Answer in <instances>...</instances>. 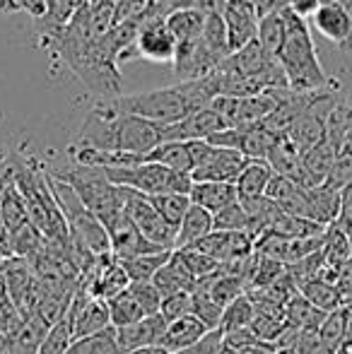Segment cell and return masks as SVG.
Returning <instances> with one entry per match:
<instances>
[{
  "label": "cell",
  "instance_id": "cell-1",
  "mask_svg": "<svg viewBox=\"0 0 352 354\" xmlns=\"http://www.w3.org/2000/svg\"><path fill=\"white\" fill-rule=\"evenodd\" d=\"M162 142H165V126L121 113L111 97L102 99L89 109L71 147H92L102 152H128L147 157Z\"/></svg>",
  "mask_w": 352,
  "mask_h": 354
},
{
  "label": "cell",
  "instance_id": "cell-2",
  "mask_svg": "<svg viewBox=\"0 0 352 354\" xmlns=\"http://www.w3.org/2000/svg\"><path fill=\"white\" fill-rule=\"evenodd\" d=\"M285 19L287 37L280 53H277V63H280L282 73H285L290 89L292 92H321V89H328L331 80L319 63L316 44L306 19L292 15L290 10L285 12Z\"/></svg>",
  "mask_w": 352,
  "mask_h": 354
},
{
  "label": "cell",
  "instance_id": "cell-3",
  "mask_svg": "<svg viewBox=\"0 0 352 354\" xmlns=\"http://www.w3.org/2000/svg\"><path fill=\"white\" fill-rule=\"evenodd\" d=\"M51 174L66 181L80 196L85 207L106 227V232L123 217V191L121 186H113L109 181L104 169L75 164V167L58 169V171Z\"/></svg>",
  "mask_w": 352,
  "mask_h": 354
},
{
  "label": "cell",
  "instance_id": "cell-4",
  "mask_svg": "<svg viewBox=\"0 0 352 354\" xmlns=\"http://www.w3.org/2000/svg\"><path fill=\"white\" fill-rule=\"evenodd\" d=\"M113 104L121 113L140 116L145 121L157 123V126H172V123L186 118L188 113H193L178 84L150 89V92L118 94V97H113Z\"/></svg>",
  "mask_w": 352,
  "mask_h": 354
},
{
  "label": "cell",
  "instance_id": "cell-5",
  "mask_svg": "<svg viewBox=\"0 0 352 354\" xmlns=\"http://www.w3.org/2000/svg\"><path fill=\"white\" fill-rule=\"evenodd\" d=\"M113 186L133 188L142 196H162V193H191V176L172 171L162 164L142 162L128 169H104Z\"/></svg>",
  "mask_w": 352,
  "mask_h": 354
},
{
  "label": "cell",
  "instance_id": "cell-6",
  "mask_svg": "<svg viewBox=\"0 0 352 354\" xmlns=\"http://www.w3.org/2000/svg\"><path fill=\"white\" fill-rule=\"evenodd\" d=\"M123 212L128 214L133 224L140 229V234L160 246L162 251H176V229L162 219V214L152 207L150 198L142 193L133 191V188H123Z\"/></svg>",
  "mask_w": 352,
  "mask_h": 354
},
{
  "label": "cell",
  "instance_id": "cell-7",
  "mask_svg": "<svg viewBox=\"0 0 352 354\" xmlns=\"http://www.w3.org/2000/svg\"><path fill=\"white\" fill-rule=\"evenodd\" d=\"M176 51L178 44L174 34L167 29L165 19H140V29L133 44V56L152 63H174Z\"/></svg>",
  "mask_w": 352,
  "mask_h": 354
},
{
  "label": "cell",
  "instance_id": "cell-8",
  "mask_svg": "<svg viewBox=\"0 0 352 354\" xmlns=\"http://www.w3.org/2000/svg\"><path fill=\"white\" fill-rule=\"evenodd\" d=\"M3 270H5L10 299L29 318L37 311V270H34L27 258H17V256L8 258Z\"/></svg>",
  "mask_w": 352,
  "mask_h": 354
},
{
  "label": "cell",
  "instance_id": "cell-9",
  "mask_svg": "<svg viewBox=\"0 0 352 354\" xmlns=\"http://www.w3.org/2000/svg\"><path fill=\"white\" fill-rule=\"evenodd\" d=\"M191 248L205 253L217 266H227V263L239 261V258H249L254 253V239L246 232H217L215 229Z\"/></svg>",
  "mask_w": 352,
  "mask_h": 354
},
{
  "label": "cell",
  "instance_id": "cell-10",
  "mask_svg": "<svg viewBox=\"0 0 352 354\" xmlns=\"http://www.w3.org/2000/svg\"><path fill=\"white\" fill-rule=\"evenodd\" d=\"M222 17L227 24V34H230V51L237 53L259 37V15H256L254 3L249 0H230L225 3Z\"/></svg>",
  "mask_w": 352,
  "mask_h": 354
},
{
  "label": "cell",
  "instance_id": "cell-11",
  "mask_svg": "<svg viewBox=\"0 0 352 354\" xmlns=\"http://www.w3.org/2000/svg\"><path fill=\"white\" fill-rule=\"evenodd\" d=\"M227 123L220 118V113L212 109L188 113L178 123L165 126V142H191V140H207L215 133L225 131Z\"/></svg>",
  "mask_w": 352,
  "mask_h": 354
},
{
  "label": "cell",
  "instance_id": "cell-12",
  "mask_svg": "<svg viewBox=\"0 0 352 354\" xmlns=\"http://www.w3.org/2000/svg\"><path fill=\"white\" fill-rule=\"evenodd\" d=\"M246 162L244 157L237 149H225V147H212L210 157L191 174L193 183H203V181H215V183H237L239 174L244 171Z\"/></svg>",
  "mask_w": 352,
  "mask_h": 354
},
{
  "label": "cell",
  "instance_id": "cell-13",
  "mask_svg": "<svg viewBox=\"0 0 352 354\" xmlns=\"http://www.w3.org/2000/svg\"><path fill=\"white\" fill-rule=\"evenodd\" d=\"M109 239H111V253L118 263L133 261V258H140V256H152V253H162L160 246H155V243L142 236L140 229L128 219L126 212L109 229Z\"/></svg>",
  "mask_w": 352,
  "mask_h": 354
},
{
  "label": "cell",
  "instance_id": "cell-14",
  "mask_svg": "<svg viewBox=\"0 0 352 354\" xmlns=\"http://www.w3.org/2000/svg\"><path fill=\"white\" fill-rule=\"evenodd\" d=\"M311 24H314V29L321 37L328 39L335 46L340 48L352 46V12L345 10L343 5L321 3V8L311 17Z\"/></svg>",
  "mask_w": 352,
  "mask_h": 354
},
{
  "label": "cell",
  "instance_id": "cell-15",
  "mask_svg": "<svg viewBox=\"0 0 352 354\" xmlns=\"http://www.w3.org/2000/svg\"><path fill=\"white\" fill-rule=\"evenodd\" d=\"M167 326L169 323L165 321V316L155 313V316H145L142 321L133 323V326L116 328L118 347L123 350V354L133 350H142V347H160L162 337L167 333Z\"/></svg>",
  "mask_w": 352,
  "mask_h": 354
},
{
  "label": "cell",
  "instance_id": "cell-16",
  "mask_svg": "<svg viewBox=\"0 0 352 354\" xmlns=\"http://www.w3.org/2000/svg\"><path fill=\"white\" fill-rule=\"evenodd\" d=\"M68 318L73 323V340L97 335V333L113 328L111 313H109V301H104V299H92L80 311H68Z\"/></svg>",
  "mask_w": 352,
  "mask_h": 354
},
{
  "label": "cell",
  "instance_id": "cell-17",
  "mask_svg": "<svg viewBox=\"0 0 352 354\" xmlns=\"http://www.w3.org/2000/svg\"><path fill=\"white\" fill-rule=\"evenodd\" d=\"M207 333L210 330L191 313V316L178 318V321L167 326V333H165V337H162L160 347L167 354H181V352L191 350L193 345H198Z\"/></svg>",
  "mask_w": 352,
  "mask_h": 354
},
{
  "label": "cell",
  "instance_id": "cell-18",
  "mask_svg": "<svg viewBox=\"0 0 352 354\" xmlns=\"http://www.w3.org/2000/svg\"><path fill=\"white\" fill-rule=\"evenodd\" d=\"M193 205L203 207L210 214H217L225 207L239 203V193H237L234 183H215V181H203V183H193L191 193H188Z\"/></svg>",
  "mask_w": 352,
  "mask_h": 354
},
{
  "label": "cell",
  "instance_id": "cell-19",
  "mask_svg": "<svg viewBox=\"0 0 352 354\" xmlns=\"http://www.w3.org/2000/svg\"><path fill=\"white\" fill-rule=\"evenodd\" d=\"M196 289L198 292H205L212 301L220 304L222 308H227L234 299H239L241 294H246V282L241 280V277L227 275V272L217 270V272H212V275L198 280ZM196 289H193V292H196Z\"/></svg>",
  "mask_w": 352,
  "mask_h": 354
},
{
  "label": "cell",
  "instance_id": "cell-20",
  "mask_svg": "<svg viewBox=\"0 0 352 354\" xmlns=\"http://www.w3.org/2000/svg\"><path fill=\"white\" fill-rule=\"evenodd\" d=\"M272 176H275V171H272L266 159H249L244 171L239 174V178H237V183H234L237 193H239V201L263 198Z\"/></svg>",
  "mask_w": 352,
  "mask_h": 354
},
{
  "label": "cell",
  "instance_id": "cell-21",
  "mask_svg": "<svg viewBox=\"0 0 352 354\" xmlns=\"http://www.w3.org/2000/svg\"><path fill=\"white\" fill-rule=\"evenodd\" d=\"M212 232H215L212 214L191 203L186 217H183V222L178 224V229H176V248L196 246L198 241H203V239H205L207 234H212Z\"/></svg>",
  "mask_w": 352,
  "mask_h": 354
},
{
  "label": "cell",
  "instance_id": "cell-22",
  "mask_svg": "<svg viewBox=\"0 0 352 354\" xmlns=\"http://www.w3.org/2000/svg\"><path fill=\"white\" fill-rule=\"evenodd\" d=\"M306 201H309V219L331 227L338 222L340 217V191L331 188L328 183L316 186L306 191Z\"/></svg>",
  "mask_w": 352,
  "mask_h": 354
},
{
  "label": "cell",
  "instance_id": "cell-23",
  "mask_svg": "<svg viewBox=\"0 0 352 354\" xmlns=\"http://www.w3.org/2000/svg\"><path fill=\"white\" fill-rule=\"evenodd\" d=\"M152 284H155L157 292H160L162 299H165V297H172V294H176V292H193V289H196V277L183 268V263L178 261V256L174 251L172 261L167 263V266L162 268L155 277H152Z\"/></svg>",
  "mask_w": 352,
  "mask_h": 354
},
{
  "label": "cell",
  "instance_id": "cell-24",
  "mask_svg": "<svg viewBox=\"0 0 352 354\" xmlns=\"http://www.w3.org/2000/svg\"><path fill=\"white\" fill-rule=\"evenodd\" d=\"M282 136L272 133L263 121L249 128H239V152L246 159H268L270 149Z\"/></svg>",
  "mask_w": 352,
  "mask_h": 354
},
{
  "label": "cell",
  "instance_id": "cell-25",
  "mask_svg": "<svg viewBox=\"0 0 352 354\" xmlns=\"http://www.w3.org/2000/svg\"><path fill=\"white\" fill-rule=\"evenodd\" d=\"M167 29L174 34L176 44L183 46V44L196 41L203 34V24H205V15H201L193 8H183V10H174L169 17L165 19Z\"/></svg>",
  "mask_w": 352,
  "mask_h": 354
},
{
  "label": "cell",
  "instance_id": "cell-26",
  "mask_svg": "<svg viewBox=\"0 0 352 354\" xmlns=\"http://www.w3.org/2000/svg\"><path fill=\"white\" fill-rule=\"evenodd\" d=\"M302 157H304V154L297 149V145L292 142L290 138L282 136L280 140L275 142V147L270 149L266 162L270 164V169L275 174L297 181V176H299V171H302Z\"/></svg>",
  "mask_w": 352,
  "mask_h": 354
},
{
  "label": "cell",
  "instance_id": "cell-27",
  "mask_svg": "<svg viewBox=\"0 0 352 354\" xmlns=\"http://www.w3.org/2000/svg\"><path fill=\"white\" fill-rule=\"evenodd\" d=\"M326 229L328 227L314 222V219L295 217V214L280 212V217L272 222V227L268 229V234L282 236V239H314V236H324Z\"/></svg>",
  "mask_w": 352,
  "mask_h": 354
},
{
  "label": "cell",
  "instance_id": "cell-28",
  "mask_svg": "<svg viewBox=\"0 0 352 354\" xmlns=\"http://www.w3.org/2000/svg\"><path fill=\"white\" fill-rule=\"evenodd\" d=\"M324 258H326V266L335 268L340 270L343 266H348L352 261V243H350V234L340 227L338 222L331 224L324 234Z\"/></svg>",
  "mask_w": 352,
  "mask_h": 354
},
{
  "label": "cell",
  "instance_id": "cell-29",
  "mask_svg": "<svg viewBox=\"0 0 352 354\" xmlns=\"http://www.w3.org/2000/svg\"><path fill=\"white\" fill-rule=\"evenodd\" d=\"M145 162L162 164V167L178 174H186V176L193 174V162H191V154H188L186 142H162L160 147H155L147 154Z\"/></svg>",
  "mask_w": 352,
  "mask_h": 354
},
{
  "label": "cell",
  "instance_id": "cell-30",
  "mask_svg": "<svg viewBox=\"0 0 352 354\" xmlns=\"http://www.w3.org/2000/svg\"><path fill=\"white\" fill-rule=\"evenodd\" d=\"M285 316H287V326L297 328V330H319L321 323H324V318L328 316V313L314 308L302 294H295V297L287 301Z\"/></svg>",
  "mask_w": 352,
  "mask_h": 354
},
{
  "label": "cell",
  "instance_id": "cell-31",
  "mask_svg": "<svg viewBox=\"0 0 352 354\" xmlns=\"http://www.w3.org/2000/svg\"><path fill=\"white\" fill-rule=\"evenodd\" d=\"M348 321H350V313L345 306H340L338 311H331L324 318V323L319 328V340L328 354L340 352V347L345 342V333H348Z\"/></svg>",
  "mask_w": 352,
  "mask_h": 354
},
{
  "label": "cell",
  "instance_id": "cell-32",
  "mask_svg": "<svg viewBox=\"0 0 352 354\" xmlns=\"http://www.w3.org/2000/svg\"><path fill=\"white\" fill-rule=\"evenodd\" d=\"M299 294L311 304V306L319 308V311H324V313L338 311V308L343 306V297H340L338 287L331 284V282L319 280V277L311 280V282H306L304 287L299 289Z\"/></svg>",
  "mask_w": 352,
  "mask_h": 354
},
{
  "label": "cell",
  "instance_id": "cell-33",
  "mask_svg": "<svg viewBox=\"0 0 352 354\" xmlns=\"http://www.w3.org/2000/svg\"><path fill=\"white\" fill-rule=\"evenodd\" d=\"M172 256H174V251H162V253H152V256H140V258H133V261H123L121 266L131 282H152V277L172 261Z\"/></svg>",
  "mask_w": 352,
  "mask_h": 354
},
{
  "label": "cell",
  "instance_id": "cell-34",
  "mask_svg": "<svg viewBox=\"0 0 352 354\" xmlns=\"http://www.w3.org/2000/svg\"><path fill=\"white\" fill-rule=\"evenodd\" d=\"M256 316V306H254V299L249 294H241L239 299L230 304L225 308V316H222V335L227 333H234V330H244V328H251V321Z\"/></svg>",
  "mask_w": 352,
  "mask_h": 354
},
{
  "label": "cell",
  "instance_id": "cell-35",
  "mask_svg": "<svg viewBox=\"0 0 352 354\" xmlns=\"http://www.w3.org/2000/svg\"><path fill=\"white\" fill-rule=\"evenodd\" d=\"M157 212L162 214L169 227L178 229V224L183 222L188 207H191V198L186 193H162V196H147Z\"/></svg>",
  "mask_w": 352,
  "mask_h": 354
},
{
  "label": "cell",
  "instance_id": "cell-36",
  "mask_svg": "<svg viewBox=\"0 0 352 354\" xmlns=\"http://www.w3.org/2000/svg\"><path fill=\"white\" fill-rule=\"evenodd\" d=\"M285 37H287V19H285V12L282 15H268V17H261L259 22V37L256 41L266 48L270 56L277 58L280 53L282 44H285Z\"/></svg>",
  "mask_w": 352,
  "mask_h": 354
},
{
  "label": "cell",
  "instance_id": "cell-37",
  "mask_svg": "<svg viewBox=\"0 0 352 354\" xmlns=\"http://www.w3.org/2000/svg\"><path fill=\"white\" fill-rule=\"evenodd\" d=\"M66 354H123L116 340V328H109L97 335L80 337V340H73L71 350Z\"/></svg>",
  "mask_w": 352,
  "mask_h": 354
},
{
  "label": "cell",
  "instance_id": "cell-38",
  "mask_svg": "<svg viewBox=\"0 0 352 354\" xmlns=\"http://www.w3.org/2000/svg\"><path fill=\"white\" fill-rule=\"evenodd\" d=\"M201 39L205 41V46L210 48V51H215L220 58H230L232 56V51H230V34H227V24H225V17H222V12L205 17Z\"/></svg>",
  "mask_w": 352,
  "mask_h": 354
},
{
  "label": "cell",
  "instance_id": "cell-39",
  "mask_svg": "<svg viewBox=\"0 0 352 354\" xmlns=\"http://www.w3.org/2000/svg\"><path fill=\"white\" fill-rule=\"evenodd\" d=\"M3 219H5V227H8L10 234H15L17 229H22L24 224H29V214H27V205L22 201V193L17 191V183L5 191L3 196Z\"/></svg>",
  "mask_w": 352,
  "mask_h": 354
},
{
  "label": "cell",
  "instance_id": "cell-40",
  "mask_svg": "<svg viewBox=\"0 0 352 354\" xmlns=\"http://www.w3.org/2000/svg\"><path fill=\"white\" fill-rule=\"evenodd\" d=\"M109 313H111V326L113 328L133 326V323H138V321L145 318V311L138 306V301L128 292L118 294L116 299L109 301Z\"/></svg>",
  "mask_w": 352,
  "mask_h": 354
},
{
  "label": "cell",
  "instance_id": "cell-41",
  "mask_svg": "<svg viewBox=\"0 0 352 354\" xmlns=\"http://www.w3.org/2000/svg\"><path fill=\"white\" fill-rule=\"evenodd\" d=\"M259 256V253H256ZM287 266L282 263L272 261V258H266V256H259L256 258V268H254V275L249 280V289L246 292H261V289H268L270 284H275L285 275Z\"/></svg>",
  "mask_w": 352,
  "mask_h": 354
},
{
  "label": "cell",
  "instance_id": "cell-42",
  "mask_svg": "<svg viewBox=\"0 0 352 354\" xmlns=\"http://www.w3.org/2000/svg\"><path fill=\"white\" fill-rule=\"evenodd\" d=\"M73 345V323L71 318H63L56 326H51V330L46 333L41 347L37 354H66Z\"/></svg>",
  "mask_w": 352,
  "mask_h": 354
},
{
  "label": "cell",
  "instance_id": "cell-43",
  "mask_svg": "<svg viewBox=\"0 0 352 354\" xmlns=\"http://www.w3.org/2000/svg\"><path fill=\"white\" fill-rule=\"evenodd\" d=\"M193 316L207 328V330H220L222 316H225V308L220 304H215L205 292H193Z\"/></svg>",
  "mask_w": 352,
  "mask_h": 354
},
{
  "label": "cell",
  "instance_id": "cell-44",
  "mask_svg": "<svg viewBox=\"0 0 352 354\" xmlns=\"http://www.w3.org/2000/svg\"><path fill=\"white\" fill-rule=\"evenodd\" d=\"M27 323V316L15 306L12 299H3L0 301V340L3 342H10L19 335V330L24 328Z\"/></svg>",
  "mask_w": 352,
  "mask_h": 354
},
{
  "label": "cell",
  "instance_id": "cell-45",
  "mask_svg": "<svg viewBox=\"0 0 352 354\" xmlns=\"http://www.w3.org/2000/svg\"><path fill=\"white\" fill-rule=\"evenodd\" d=\"M176 256H178V261L183 263V268L196 277V284L198 280H203V277L220 270V266H217L212 258H207L205 253L196 251V248H176Z\"/></svg>",
  "mask_w": 352,
  "mask_h": 354
},
{
  "label": "cell",
  "instance_id": "cell-46",
  "mask_svg": "<svg viewBox=\"0 0 352 354\" xmlns=\"http://www.w3.org/2000/svg\"><path fill=\"white\" fill-rule=\"evenodd\" d=\"M133 299L138 301V306L145 311V316H155L162 308V294L157 292V287L152 282H131V287L126 289Z\"/></svg>",
  "mask_w": 352,
  "mask_h": 354
},
{
  "label": "cell",
  "instance_id": "cell-47",
  "mask_svg": "<svg viewBox=\"0 0 352 354\" xmlns=\"http://www.w3.org/2000/svg\"><path fill=\"white\" fill-rule=\"evenodd\" d=\"M212 222H215L217 232H246L249 229V214L241 207V203H234V205L212 214Z\"/></svg>",
  "mask_w": 352,
  "mask_h": 354
},
{
  "label": "cell",
  "instance_id": "cell-48",
  "mask_svg": "<svg viewBox=\"0 0 352 354\" xmlns=\"http://www.w3.org/2000/svg\"><path fill=\"white\" fill-rule=\"evenodd\" d=\"M160 313L165 316L167 323H174L178 318H186L193 313V292H176L172 297L162 299Z\"/></svg>",
  "mask_w": 352,
  "mask_h": 354
},
{
  "label": "cell",
  "instance_id": "cell-49",
  "mask_svg": "<svg viewBox=\"0 0 352 354\" xmlns=\"http://www.w3.org/2000/svg\"><path fill=\"white\" fill-rule=\"evenodd\" d=\"M254 342H259V337L254 335V330H251V328H244V330H234V333H227V335H222V345L230 347L232 352L246 350V347L254 345Z\"/></svg>",
  "mask_w": 352,
  "mask_h": 354
},
{
  "label": "cell",
  "instance_id": "cell-50",
  "mask_svg": "<svg viewBox=\"0 0 352 354\" xmlns=\"http://www.w3.org/2000/svg\"><path fill=\"white\" fill-rule=\"evenodd\" d=\"M220 350H222V330H210L198 345H193L191 350L181 354H220Z\"/></svg>",
  "mask_w": 352,
  "mask_h": 354
},
{
  "label": "cell",
  "instance_id": "cell-51",
  "mask_svg": "<svg viewBox=\"0 0 352 354\" xmlns=\"http://www.w3.org/2000/svg\"><path fill=\"white\" fill-rule=\"evenodd\" d=\"M319 8H321V0H287V10L302 19H311Z\"/></svg>",
  "mask_w": 352,
  "mask_h": 354
},
{
  "label": "cell",
  "instance_id": "cell-52",
  "mask_svg": "<svg viewBox=\"0 0 352 354\" xmlns=\"http://www.w3.org/2000/svg\"><path fill=\"white\" fill-rule=\"evenodd\" d=\"M254 8L259 19L268 15H282L287 12V0H254Z\"/></svg>",
  "mask_w": 352,
  "mask_h": 354
},
{
  "label": "cell",
  "instance_id": "cell-53",
  "mask_svg": "<svg viewBox=\"0 0 352 354\" xmlns=\"http://www.w3.org/2000/svg\"><path fill=\"white\" fill-rule=\"evenodd\" d=\"M335 287H338L340 297H343V304H345L352 297V261L338 270V284H335Z\"/></svg>",
  "mask_w": 352,
  "mask_h": 354
},
{
  "label": "cell",
  "instance_id": "cell-54",
  "mask_svg": "<svg viewBox=\"0 0 352 354\" xmlns=\"http://www.w3.org/2000/svg\"><path fill=\"white\" fill-rule=\"evenodd\" d=\"M193 10L201 15L210 17V15H220L225 10V0H193Z\"/></svg>",
  "mask_w": 352,
  "mask_h": 354
},
{
  "label": "cell",
  "instance_id": "cell-55",
  "mask_svg": "<svg viewBox=\"0 0 352 354\" xmlns=\"http://www.w3.org/2000/svg\"><path fill=\"white\" fill-rule=\"evenodd\" d=\"M275 352H277L275 345L259 340V342H254V345H249L246 350H241V352H237V354H275Z\"/></svg>",
  "mask_w": 352,
  "mask_h": 354
},
{
  "label": "cell",
  "instance_id": "cell-56",
  "mask_svg": "<svg viewBox=\"0 0 352 354\" xmlns=\"http://www.w3.org/2000/svg\"><path fill=\"white\" fill-rule=\"evenodd\" d=\"M10 294H8V282H5V270L3 268H0V301H3V299H8Z\"/></svg>",
  "mask_w": 352,
  "mask_h": 354
},
{
  "label": "cell",
  "instance_id": "cell-57",
  "mask_svg": "<svg viewBox=\"0 0 352 354\" xmlns=\"http://www.w3.org/2000/svg\"><path fill=\"white\" fill-rule=\"evenodd\" d=\"M126 354H167V352L162 350V347H142V350H133Z\"/></svg>",
  "mask_w": 352,
  "mask_h": 354
},
{
  "label": "cell",
  "instance_id": "cell-58",
  "mask_svg": "<svg viewBox=\"0 0 352 354\" xmlns=\"http://www.w3.org/2000/svg\"><path fill=\"white\" fill-rule=\"evenodd\" d=\"M44 3H46V17H51L53 10H56V3H58V0H44ZM46 17H44V19H46Z\"/></svg>",
  "mask_w": 352,
  "mask_h": 354
},
{
  "label": "cell",
  "instance_id": "cell-59",
  "mask_svg": "<svg viewBox=\"0 0 352 354\" xmlns=\"http://www.w3.org/2000/svg\"><path fill=\"white\" fill-rule=\"evenodd\" d=\"M5 164H8V152H5V149L0 147V171H3Z\"/></svg>",
  "mask_w": 352,
  "mask_h": 354
},
{
  "label": "cell",
  "instance_id": "cell-60",
  "mask_svg": "<svg viewBox=\"0 0 352 354\" xmlns=\"http://www.w3.org/2000/svg\"><path fill=\"white\" fill-rule=\"evenodd\" d=\"M275 354H299V350L297 347H285V350H277Z\"/></svg>",
  "mask_w": 352,
  "mask_h": 354
},
{
  "label": "cell",
  "instance_id": "cell-61",
  "mask_svg": "<svg viewBox=\"0 0 352 354\" xmlns=\"http://www.w3.org/2000/svg\"><path fill=\"white\" fill-rule=\"evenodd\" d=\"M220 354H237V352H232V350H230V347H225V345H222V350H220Z\"/></svg>",
  "mask_w": 352,
  "mask_h": 354
},
{
  "label": "cell",
  "instance_id": "cell-62",
  "mask_svg": "<svg viewBox=\"0 0 352 354\" xmlns=\"http://www.w3.org/2000/svg\"><path fill=\"white\" fill-rule=\"evenodd\" d=\"M343 306H345V308H348V311L352 313V297L348 299V301H345V304H343Z\"/></svg>",
  "mask_w": 352,
  "mask_h": 354
},
{
  "label": "cell",
  "instance_id": "cell-63",
  "mask_svg": "<svg viewBox=\"0 0 352 354\" xmlns=\"http://www.w3.org/2000/svg\"><path fill=\"white\" fill-rule=\"evenodd\" d=\"M5 261H8V258H5V256H3V251H0V268L5 266Z\"/></svg>",
  "mask_w": 352,
  "mask_h": 354
}]
</instances>
